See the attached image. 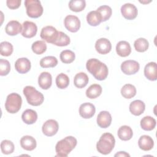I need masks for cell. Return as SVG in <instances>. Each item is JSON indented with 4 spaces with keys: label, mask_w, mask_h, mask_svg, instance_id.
I'll list each match as a JSON object with an SVG mask.
<instances>
[{
    "label": "cell",
    "mask_w": 157,
    "mask_h": 157,
    "mask_svg": "<svg viewBox=\"0 0 157 157\" xmlns=\"http://www.w3.org/2000/svg\"><path fill=\"white\" fill-rule=\"evenodd\" d=\"M69 84V77L64 74H59L56 78V85L59 89H64L68 86Z\"/></svg>",
    "instance_id": "e575fe53"
},
{
    "label": "cell",
    "mask_w": 157,
    "mask_h": 157,
    "mask_svg": "<svg viewBox=\"0 0 157 157\" xmlns=\"http://www.w3.org/2000/svg\"><path fill=\"white\" fill-rule=\"evenodd\" d=\"M89 81L88 75L85 72L77 73L74 78V85L78 88H83L85 87Z\"/></svg>",
    "instance_id": "4316f807"
},
{
    "label": "cell",
    "mask_w": 157,
    "mask_h": 157,
    "mask_svg": "<svg viewBox=\"0 0 157 157\" xmlns=\"http://www.w3.org/2000/svg\"><path fill=\"white\" fill-rule=\"evenodd\" d=\"M58 64V59L53 56H47L40 61V66L43 68L54 67Z\"/></svg>",
    "instance_id": "4dcf8cb0"
},
{
    "label": "cell",
    "mask_w": 157,
    "mask_h": 157,
    "mask_svg": "<svg viewBox=\"0 0 157 157\" xmlns=\"http://www.w3.org/2000/svg\"><path fill=\"white\" fill-rule=\"evenodd\" d=\"M134 47L137 52H144L148 48L149 43L146 39L140 37L134 41Z\"/></svg>",
    "instance_id": "1f68e13d"
},
{
    "label": "cell",
    "mask_w": 157,
    "mask_h": 157,
    "mask_svg": "<svg viewBox=\"0 0 157 157\" xmlns=\"http://www.w3.org/2000/svg\"><path fill=\"white\" fill-rule=\"evenodd\" d=\"M77 139L73 136H67L58 141L55 146L56 156L66 157L69 153L76 147Z\"/></svg>",
    "instance_id": "7a4b0ae2"
},
{
    "label": "cell",
    "mask_w": 157,
    "mask_h": 157,
    "mask_svg": "<svg viewBox=\"0 0 157 157\" xmlns=\"http://www.w3.org/2000/svg\"><path fill=\"white\" fill-rule=\"evenodd\" d=\"M59 58L61 61L65 64L72 63L75 58V53L70 50H65L61 52Z\"/></svg>",
    "instance_id": "836d02e7"
},
{
    "label": "cell",
    "mask_w": 157,
    "mask_h": 157,
    "mask_svg": "<svg viewBox=\"0 0 157 157\" xmlns=\"http://www.w3.org/2000/svg\"><path fill=\"white\" fill-rule=\"evenodd\" d=\"M86 21L90 26H96L102 22V17L97 10H93L87 14Z\"/></svg>",
    "instance_id": "484cf974"
},
{
    "label": "cell",
    "mask_w": 157,
    "mask_h": 157,
    "mask_svg": "<svg viewBox=\"0 0 157 157\" xmlns=\"http://www.w3.org/2000/svg\"><path fill=\"white\" fill-rule=\"evenodd\" d=\"M1 55L4 56H9L12 55L13 48V45L9 42L4 41L0 44Z\"/></svg>",
    "instance_id": "ab89813d"
},
{
    "label": "cell",
    "mask_w": 157,
    "mask_h": 157,
    "mask_svg": "<svg viewBox=\"0 0 157 157\" xmlns=\"http://www.w3.org/2000/svg\"><path fill=\"white\" fill-rule=\"evenodd\" d=\"M97 124L101 128H108L112 123V116L110 113L105 110L101 111L97 117Z\"/></svg>",
    "instance_id": "9a60e30c"
},
{
    "label": "cell",
    "mask_w": 157,
    "mask_h": 157,
    "mask_svg": "<svg viewBox=\"0 0 157 157\" xmlns=\"http://www.w3.org/2000/svg\"><path fill=\"white\" fill-rule=\"evenodd\" d=\"M144 75L145 77L151 81L157 79V67L155 62H150L144 67Z\"/></svg>",
    "instance_id": "ac0fdd59"
},
{
    "label": "cell",
    "mask_w": 157,
    "mask_h": 157,
    "mask_svg": "<svg viewBox=\"0 0 157 157\" xmlns=\"http://www.w3.org/2000/svg\"><path fill=\"white\" fill-rule=\"evenodd\" d=\"M116 52L120 56L126 57L129 56L131 52V47L129 43L124 40L120 41L116 45Z\"/></svg>",
    "instance_id": "ffe728a7"
},
{
    "label": "cell",
    "mask_w": 157,
    "mask_h": 157,
    "mask_svg": "<svg viewBox=\"0 0 157 157\" xmlns=\"http://www.w3.org/2000/svg\"><path fill=\"white\" fill-rule=\"evenodd\" d=\"M87 71L98 80H104L108 76L109 70L107 66L98 59H89L86 63Z\"/></svg>",
    "instance_id": "6da1fadb"
},
{
    "label": "cell",
    "mask_w": 157,
    "mask_h": 157,
    "mask_svg": "<svg viewBox=\"0 0 157 157\" xmlns=\"http://www.w3.org/2000/svg\"><path fill=\"white\" fill-rule=\"evenodd\" d=\"M31 62L26 58H18L15 63V68L20 74H26L31 69Z\"/></svg>",
    "instance_id": "2e32d148"
},
{
    "label": "cell",
    "mask_w": 157,
    "mask_h": 157,
    "mask_svg": "<svg viewBox=\"0 0 157 157\" xmlns=\"http://www.w3.org/2000/svg\"><path fill=\"white\" fill-rule=\"evenodd\" d=\"M102 88L99 84H93L86 90V96L90 99H95L102 93Z\"/></svg>",
    "instance_id": "83f0119b"
},
{
    "label": "cell",
    "mask_w": 157,
    "mask_h": 157,
    "mask_svg": "<svg viewBox=\"0 0 157 157\" xmlns=\"http://www.w3.org/2000/svg\"><path fill=\"white\" fill-rule=\"evenodd\" d=\"M121 13L124 18L131 20L137 17L138 10L137 7L134 4L131 3H126L121 6Z\"/></svg>",
    "instance_id": "8fae6325"
},
{
    "label": "cell",
    "mask_w": 157,
    "mask_h": 157,
    "mask_svg": "<svg viewBox=\"0 0 157 157\" xmlns=\"http://www.w3.org/2000/svg\"><path fill=\"white\" fill-rule=\"evenodd\" d=\"M21 2V0H7L6 4L10 9H17L20 6Z\"/></svg>",
    "instance_id": "b9f144b4"
},
{
    "label": "cell",
    "mask_w": 157,
    "mask_h": 157,
    "mask_svg": "<svg viewBox=\"0 0 157 157\" xmlns=\"http://www.w3.org/2000/svg\"><path fill=\"white\" fill-rule=\"evenodd\" d=\"M156 124V120L150 116H145L140 120V126L145 131L153 130L155 128Z\"/></svg>",
    "instance_id": "f1b7e54d"
},
{
    "label": "cell",
    "mask_w": 157,
    "mask_h": 157,
    "mask_svg": "<svg viewBox=\"0 0 157 157\" xmlns=\"http://www.w3.org/2000/svg\"><path fill=\"white\" fill-rule=\"evenodd\" d=\"M115 144V139L113 136L109 132L102 134L96 144V149L98 152L102 155L109 154L113 149Z\"/></svg>",
    "instance_id": "3957f363"
},
{
    "label": "cell",
    "mask_w": 157,
    "mask_h": 157,
    "mask_svg": "<svg viewBox=\"0 0 157 157\" xmlns=\"http://www.w3.org/2000/svg\"><path fill=\"white\" fill-rule=\"evenodd\" d=\"M117 134L120 139L123 141H127L132 137L133 132L130 126L123 125L118 129Z\"/></svg>",
    "instance_id": "d4e9b609"
},
{
    "label": "cell",
    "mask_w": 157,
    "mask_h": 157,
    "mask_svg": "<svg viewBox=\"0 0 157 157\" xmlns=\"http://www.w3.org/2000/svg\"><path fill=\"white\" fill-rule=\"evenodd\" d=\"M97 11L101 14L102 17V21H106L108 20L112 13V10L110 7L104 5L99 7L97 9Z\"/></svg>",
    "instance_id": "8d00e7d4"
},
{
    "label": "cell",
    "mask_w": 157,
    "mask_h": 157,
    "mask_svg": "<svg viewBox=\"0 0 157 157\" xmlns=\"http://www.w3.org/2000/svg\"><path fill=\"white\" fill-rule=\"evenodd\" d=\"M96 112L95 106L90 102H85L80 105L79 107L80 115L85 119H88L93 117Z\"/></svg>",
    "instance_id": "5bb4252c"
},
{
    "label": "cell",
    "mask_w": 157,
    "mask_h": 157,
    "mask_svg": "<svg viewBox=\"0 0 157 157\" xmlns=\"http://www.w3.org/2000/svg\"><path fill=\"white\" fill-rule=\"evenodd\" d=\"M65 28L71 33H76L80 28V21L75 15H67L64 20Z\"/></svg>",
    "instance_id": "ba28073f"
},
{
    "label": "cell",
    "mask_w": 157,
    "mask_h": 157,
    "mask_svg": "<svg viewBox=\"0 0 157 157\" xmlns=\"http://www.w3.org/2000/svg\"><path fill=\"white\" fill-rule=\"evenodd\" d=\"M95 49L99 54L105 55L111 51L112 44L107 39L100 38L95 43Z\"/></svg>",
    "instance_id": "4fadbf2b"
},
{
    "label": "cell",
    "mask_w": 157,
    "mask_h": 157,
    "mask_svg": "<svg viewBox=\"0 0 157 157\" xmlns=\"http://www.w3.org/2000/svg\"><path fill=\"white\" fill-rule=\"evenodd\" d=\"M31 49L35 54L41 55L46 51L47 45L43 40H37L32 44Z\"/></svg>",
    "instance_id": "d590c367"
},
{
    "label": "cell",
    "mask_w": 157,
    "mask_h": 157,
    "mask_svg": "<svg viewBox=\"0 0 157 157\" xmlns=\"http://www.w3.org/2000/svg\"><path fill=\"white\" fill-rule=\"evenodd\" d=\"M151 2V1H147V2H146V1H140V2H141V3H142V4H147V3H149V2Z\"/></svg>",
    "instance_id": "ee69618b"
},
{
    "label": "cell",
    "mask_w": 157,
    "mask_h": 157,
    "mask_svg": "<svg viewBox=\"0 0 157 157\" xmlns=\"http://www.w3.org/2000/svg\"><path fill=\"white\" fill-rule=\"evenodd\" d=\"M37 31L36 25L30 21H25L22 25L21 35L26 38H32L34 37Z\"/></svg>",
    "instance_id": "7c38bea8"
},
{
    "label": "cell",
    "mask_w": 157,
    "mask_h": 157,
    "mask_svg": "<svg viewBox=\"0 0 157 157\" xmlns=\"http://www.w3.org/2000/svg\"><path fill=\"white\" fill-rule=\"evenodd\" d=\"M6 33L9 36H16L22 31V26L17 20H11L6 25L5 28Z\"/></svg>",
    "instance_id": "e0dca14e"
},
{
    "label": "cell",
    "mask_w": 157,
    "mask_h": 157,
    "mask_svg": "<svg viewBox=\"0 0 157 157\" xmlns=\"http://www.w3.org/2000/svg\"><path fill=\"white\" fill-rule=\"evenodd\" d=\"M114 156H123V157L128 156V157H129L130 155H129L128 153H126V152H125V151H119V152L117 153L114 155Z\"/></svg>",
    "instance_id": "7bdbcfd3"
},
{
    "label": "cell",
    "mask_w": 157,
    "mask_h": 157,
    "mask_svg": "<svg viewBox=\"0 0 157 157\" xmlns=\"http://www.w3.org/2000/svg\"><path fill=\"white\" fill-rule=\"evenodd\" d=\"M22 99L20 94L16 93L9 94L5 102L6 110L10 113H15L21 109Z\"/></svg>",
    "instance_id": "5b68a950"
},
{
    "label": "cell",
    "mask_w": 157,
    "mask_h": 157,
    "mask_svg": "<svg viewBox=\"0 0 157 157\" xmlns=\"http://www.w3.org/2000/svg\"><path fill=\"white\" fill-rule=\"evenodd\" d=\"M59 129L58 123L53 119L47 120L42 125V131L44 135L52 137L55 135Z\"/></svg>",
    "instance_id": "9c48e42d"
},
{
    "label": "cell",
    "mask_w": 157,
    "mask_h": 157,
    "mask_svg": "<svg viewBox=\"0 0 157 157\" xmlns=\"http://www.w3.org/2000/svg\"><path fill=\"white\" fill-rule=\"evenodd\" d=\"M86 6L84 0H71L69 2V7L71 10L75 12L82 11Z\"/></svg>",
    "instance_id": "d6a6232c"
},
{
    "label": "cell",
    "mask_w": 157,
    "mask_h": 157,
    "mask_svg": "<svg viewBox=\"0 0 157 157\" xmlns=\"http://www.w3.org/2000/svg\"><path fill=\"white\" fill-rule=\"evenodd\" d=\"M138 145L141 150L144 151H149L153 148L154 146V141L150 136L143 135L138 140Z\"/></svg>",
    "instance_id": "603a6c76"
},
{
    "label": "cell",
    "mask_w": 157,
    "mask_h": 157,
    "mask_svg": "<svg viewBox=\"0 0 157 157\" xmlns=\"http://www.w3.org/2000/svg\"><path fill=\"white\" fill-rule=\"evenodd\" d=\"M122 96L126 99H131L136 94V88L131 84H125L121 89Z\"/></svg>",
    "instance_id": "f546056e"
},
{
    "label": "cell",
    "mask_w": 157,
    "mask_h": 157,
    "mask_svg": "<svg viewBox=\"0 0 157 157\" xmlns=\"http://www.w3.org/2000/svg\"><path fill=\"white\" fill-rule=\"evenodd\" d=\"M140 69L139 63L135 60H126L121 64V70L126 75H132L137 73Z\"/></svg>",
    "instance_id": "30bf717a"
},
{
    "label": "cell",
    "mask_w": 157,
    "mask_h": 157,
    "mask_svg": "<svg viewBox=\"0 0 157 157\" xmlns=\"http://www.w3.org/2000/svg\"><path fill=\"white\" fill-rule=\"evenodd\" d=\"M23 92L28 103L31 105L39 106L41 105L44 101V97L42 93L32 86H25L23 88Z\"/></svg>",
    "instance_id": "277c9868"
},
{
    "label": "cell",
    "mask_w": 157,
    "mask_h": 157,
    "mask_svg": "<svg viewBox=\"0 0 157 157\" xmlns=\"http://www.w3.org/2000/svg\"><path fill=\"white\" fill-rule=\"evenodd\" d=\"M20 145L23 149L27 151H32L36 148L37 142L33 137L31 136H25L20 139Z\"/></svg>",
    "instance_id": "7402d4cb"
},
{
    "label": "cell",
    "mask_w": 157,
    "mask_h": 157,
    "mask_svg": "<svg viewBox=\"0 0 157 157\" xmlns=\"http://www.w3.org/2000/svg\"><path fill=\"white\" fill-rule=\"evenodd\" d=\"M145 109V104L141 100H135L129 105L130 112L135 116H139L144 113Z\"/></svg>",
    "instance_id": "44dd1931"
},
{
    "label": "cell",
    "mask_w": 157,
    "mask_h": 157,
    "mask_svg": "<svg viewBox=\"0 0 157 157\" xmlns=\"http://www.w3.org/2000/svg\"><path fill=\"white\" fill-rule=\"evenodd\" d=\"M52 83V75L48 72H42L38 78V84L43 90H48L50 88Z\"/></svg>",
    "instance_id": "d6986e66"
},
{
    "label": "cell",
    "mask_w": 157,
    "mask_h": 157,
    "mask_svg": "<svg viewBox=\"0 0 157 157\" xmlns=\"http://www.w3.org/2000/svg\"><path fill=\"white\" fill-rule=\"evenodd\" d=\"M25 5L26 9V13L28 17L33 18L40 17L43 13V7L39 0H26Z\"/></svg>",
    "instance_id": "8992f818"
},
{
    "label": "cell",
    "mask_w": 157,
    "mask_h": 157,
    "mask_svg": "<svg viewBox=\"0 0 157 157\" xmlns=\"http://www.w3.org/2000/svg\"><path fill=\"white\" fill-rule=\"evenodd\" d=\"M70 38L67 34L63 32L59 31L58 37L53 44L59 47H64L70 44Z\"/></svg>",
    "instance_id": "f35d334b"
},
{
    "label": "cell",
    "mask_w": 157,
    "mask_h": 157,
    "mask_svg": "<svg viewBox=\"0 0 157 157\" xmlns=\"http://www.w3.org/2000/svg\"><path fill=\"white\" fill-rule=\"evenodd\" d=\"M59 34V31L52 26H46L40 31V37L48 43L53 44L56 40Z\"/></svg>",
    "instance_id": "52a82bcc"
},
{
    "label": "cell",
    "mask_w": 157,
    "mask_h": 157,
    "mask_svg": "<svg viewBox=\"0 0 157 157\" xmlns=\"http://www.w3.org/2000/svg\"><path fill=\"white\" fill-rule=\"evenodd\" d=\"M10 71V64L9 61L4 59H0V75H7Z\"/></svg>",
    "instance_id": "60d3db41"
},
{
    "label": "cell",
    "mask_w": 157,
    "mask_h": 157,
    "mask_svg": "<svg viewBox=\"0 0 157 157\" xmlns=\"http://www.w3.org/2000/svg\"><path fill=\"white\" fill-rule=\"evenodd\" d=\"M14 144L13 143L9 140H4L1 143V149L2 153L5 155H9L14 151Z\"/></svg>",
    "instance_id": "74e56055"
},
{
    "label": "cell",
    "mask_w": 157,
    "mask_h": 157,
    "mask_svg": "<svg viewBox=\"0 0 157 157\" xmlns=\"http://www.w3.org/2000/svg\"><path fill=\"white\" fill-rule=\"evenodd\" d=\"M21 118L23 121L26 124H32L37 121V113L33 109H26L23 112Z\"/></svg>",
    "instance_id": "cb8c5ba5"
}]
</instances>
